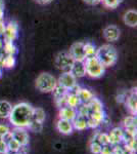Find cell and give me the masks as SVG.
Returning <instances> with one entry per match:
<instances>
[{"label":"cell","mask_w":137,"mask_h":154,"mask_svg":"<svg viewBox=\"0 0 137 154\" xmlns=\"http://www.w3.org/2000/svg\"><path fill=\"white\" fill-rule=\"evenodd\" d=\"M33 107L26 102L14 105L8 117L10 123L14 128H28L29 125L33 120Z\"/></svg>","instance_id":"cell-1"},{"label":"cell","mask_w":137,"mask_h":154,"mask_svg":"<svg viewBox=\"0 0 137 154\" xmlns=\"http://www.w3.org/2000/svg\"><path fill=\"white\" fill-rule=\"evenodd\" d=\"M95 57L106 68L114 66L118 61V53L111 44H103L97 48Z\"/></svg>","instance_id":"cell-2"},{"label":"cell","mask_w":137,"mask_h":154,"mask_svg":"<svg viewBox=\"0 0 137 154\" xmlns=\"http://www.w3.org/2000/svg\"><path fill=\"white\" fill-rule=\"evenodd\" d=\"M57 84L56 78L50 73H41L36 78L35 86L41 93H51Z\"/></svg>","instance_id":"cell-3"},{"label":"cell","mask_w":137,"mask_h":154,"mask_svg":"<svg viewBox=\"0 0 137 154\" xmlns=\"http://www.w3.org/2000/svg\"><path fill=\"white\" fill-rule=\"evenodd\" d=\"M84 64H85L86 75L90 76L92 78H99L106 72V67L97 60L96 57L85 59Z\"/></svg>","instance_id":"cell-4"},{"label":"cell","mask_w":137,"mask_h":154,"mask_svg":"<svg viewBox=\"0 0 137 154\" xmlns=\"http://www.w3.org/2000/svg\"><path fill=\"white\" fill-rule=\"evenodd\" d=\"M74 59L71 57L69 53H59L56 56L54 64H55L56 68L61 70L63 72H69L71 71V68L74 64Z\"/></svg>","instance_id":"cell-5"},{"label":"cell","mask_w":137,"mask_h":154,"mask_svg":"<svg viewBox=\"0 0 137 154\" xmlns=\"http://www.w3.org/2000/svg\"><path fill=\"white\" fill-rule=\"evenodd\" d=\"M19 36V25L16 22L10 21L5 25L4 34L2 36L3 41H14Z\"/></svg>","instance_id":"cell-6"},{"label":"cell","mask_w":137,"mask_h":154,"mask_svg":"<svg viewBox=\"0 0 137 154\" xmlns=\"http://www.w3.org/2000/svg\"><path fill=\"white\" fill-rule=\"evenodd\" d=\"M57 84L64 88L67 91H71L77 84V78L70 71L63 72V74L59 76L58 80H57Z\"/></svg>","instance_id":"cell-7"},{"label":"cell","mask_w":137,"mask_h":154,"mask_svg":"<svg viewBox=\"0 0 137 154\" xmlns=\"http://www.w3.org/2000/svg\"><path fill=\"white\" fill-rule=\"evenodd\" d=\"M69 54L74 59V61H85V54H84V43L83 42H75L72 44Z\"/></svg>","instance_id":"cell-8"},{"label":"cell","mask_w":137,"mask_h":154,"mask_svg":"<svg viewBox=\"0 0 137 154\" xmlns=\"http://www.w3.org/2000/svg\"><path fill=\"white\" fill-rule=\"evenodd\" d=\"M12 133V138L16 139V140L21 144L22 147H27L29 145L30 142V137L29 134L27 133L26 128H14Z\"/></svg>","instance_id":"cell-9"},{"label":"cell","mask_w":137,"mask_h":154,"mask_svg":"<svg viewBox=\"0 0 137 154\" xmlns=\"http://www.w3.org/2000/svg\"><path fill=\"white\" fill-rule=\"evenodd\" d=\"M103 36L109 42H115L120 38V29L115 25H109L103 30Z\"/></svg>","instance_id":"cell-10"},{"label":"cell","mask_w":137,"mask_h":154,"mask_svg":"<svg viewBox=\"0 0 137 154\" xmlns=\"http://www.w3.org/2000/svg\"><path fill=\"white\" fill-rule=\"evenodd\" d=\"M56 128L63 135H71L74 131L73 125H72V121L66 120V119L58 118L56 122Z\"/></svg>","instance_id":"cell-11"},{"label":"cell","mask_w":137,"mask_h":154,"mask_svg":"<svg viewBox=\"0 0 137 154\" xmlns=\"http://www.w3.org/2000/svg\"><path fill=\"white\" fill-rule=\"evenodd\" d=\"M126 106L128 107V110L130 111L132 115H136L137 112V99H136V88H133L130 95L127 96L125 101Z\"/></svg>","instance_id":"cell-12"},{"label":"cell","mask_w":137,"mask_h":154,"mask_svg":"<svg viewBox=\"0 0 137 154\" xmlns=\"http://www.w3.org/2000/svg\"><path fill=\"white\" fill-rule=\"evenodd\" d=\"M77 115V109L72 108L69 106H64L63 108H59L58 117L61 119H66V120L73 121V119Z\"/></svg>","instance_id":"cell-13"},{"label":"cell","mask_w":137,"mask_h":154,"mask_svg":"<svg viewBox=\"0 0 137 154\" xmlns=\"http://www.w3.org/2000/svg\"><path fill=\"white\" fill-rule=\"evenodd\" d=\"M70 72H71L76 78L84 77L86 75V69H85V64H84V62L75 61Z\"/></svg>","instance_id":"cell-14"},{"label":"cell","mask_w":137,"mask_h":154,"mask_svg":"<svg viewBox=\"0 0 137 154\" xmlns=\"http://www.w3.org/2000/svg\"><path fill=\"white\" fill-rule=\"evenodd\" d=\"M124 130L121 128H115L111 131V133L109 134V144L112 146L119 145L122 142V137H123Z\"/></svg>","instance_id":"cell-15"},{"label":"cell","mask_w":137,"mask_h":154,"mask_svg":"<svg viewBox=\"0 0 137 154\" xmlns=\"http://www.w3.org/2000/svg\"><path fill=\"white\" fill-rule=\"evenodd\" d=\"M123 21L127 26L136 27L137 25V11L135 9H129L125 12L123 17Z\"/></svg>","instance_id":"cell-16"},{"label":"cell","mask_w":137,"mask_h":154,"mask_svg":"<svg viewBox=\"0 0 137 154\" xmlns=\"http://www.w3.org/2000/svg\"><path fill=\"white\" fill-rule=\"evenodd\" d=\"M123 125L126 131L136 135V115H130L124 118Z\"/></svg>","instance_id":"cell-17"},{"label":"cell","mask_w":137,"mask_h":154,"mask_svg":"<svg viewBox=\"0 0 137 154\" xmlns=\"http://www.w3.org/2000/svg\"><path fill=\"white\" fill-rule=\"evenodd\" d=\"M72 125H73L74 130L77 131H85L88 128V125H87V117H84V116L79 115V114H77L76 117L73 119Z\"/></svg>","instance_id":"cell-18"},{"label":"cell","mask_w":137,"mask_h":154,"mask_svg":"<svg viewBox=\"0 0 137 154\" xmlns=\"http://www.w3.org/2000/svg\"><path fill=\"white\" fill-rule=\"evenodd\" d=\"M77 95H78L79 99H80L81 104L89 103V102L94 98V95L91 91H89V89H87V88H79Z\"/></svg>","instance_id":"cell-19"},{"label":"cell","mask_w":137,"mask_h":154,"mask_svg":"<svg viewBox=\"0 0 137 154\" xmlns=\"http://www.w3.org/2000/svg\"><path fill=\"white\" fill-rule=\"evenodd\" d=\"M66 103H67V106L72 107V108H75V109H77L81 105V101H80V99H79L78 95L74 93H70V91H68V94H67Z\"/></svg>","instance_id":"cell-20"},{"label":"cell","mask_w":137,"mask_h":154,"mask_svg":"<svg viewBox=\"0 0 137 154\" xmlns=\"http://www.w3.org/2000/svg\"><path fill=\"white\" fill-rule=\"evenodd\" d=\"M12 105L8 101H0V118L6 119L9 117V114L11 112Z\"/></svg>","instance_id":"cell-21"},{"label":"cell","mask_w":137,"mask_h":154,"mask_svg":"<svg viewBox=\"0 0 137 154\" xmlns=\"http://www.w3.org/2000/svg\"><path fill=\"white\" fill-rule=\"evenodd\" d=\"M68 91H67L66 88L61 86L59 84H56L55 88H53V91H52L51 93H52V95H53L54 101H58V100H61V99L64 98V97L67 96V94H68Z\"/></svg>","instance_id":"cell-22"},{"label":"cell","mask_w":137,"mask_h":154,"mask_svg":"<svg viewBox=\"0 0 137 154\" xmlns=\"http://www.w3.org/2000/svg\"><path fill=\"white\" fill-rule=\"evenodd\" d=\"M3 53L5 54H10V56H16L17 54V48L13 41H3Z\"/></svg>","instance_id":"cell-23"},{"label":"cell","mask_w":137,"mask_h":154,"mask_svg":"<svg viewBox=\"0 0 137 154\" xmlns=\"http://www.w3.org/2000/svg\"><path fill=\"white\" fill-rule=\"evenodd\" d=\"M16 56H10V54H5L3 60H2V68L10 69L16 66Z\"/></svg>","instance_id":"cell-24"},{"label":"cell","mask_w":137,"mask_h":154,"mask_svg":"<svg viewBox=\"0 0 137 154\" xmlns=\"http://www.w3.org/2000/svg\"><path fill=\"white\" fill-rule=\"evenodd\" d=\"M87 104H88L89 109H90V112H95V111L103 110V103H101V101L99 100V99L95 98V97Z\"/></svg>","instance_id":"cell-25"},{"label":"cell","mask_w":137,"mask_h":154,"mask_svg":"<svg viewBox=\"0 0 137 154\" xmlns=\"http://www.w3.org/2000/svg\"><path fill=\"white\" fill-rule=\"evenodd\" d=\"M46 114L45 111L42 108H34L33 109V120L43 123L45 121Z\"/></svg>","instance_id":"cell-26"},{"label":"cell","mask_w":137,"mask_h":154,"mask_svg":"<svg viewBox=\"0 0 137 154\" xmlns=\"http://www.w3.org/2000/svg\"><path fill=\"white\" fill-rule=\"evenodd\" d=\"M96 48L93 43L91 42H87L84 43V54H85V58H92V57H95L96 54Z\"/></svg>","instance_id":"cell-27"},{"label":"cell","mask_w":137,"mask_h":154,"mask_svg":"<svg viewBox=\"0 0 137 154\" xmlns=\"http://www.w3.org/2000/svg\"><path fill=\"white\" fill-rule=\"evenodd\" d=\"M88 117L92 118L94 121H96V122L100 125L101 123L104 121V117H106V115H104V111L101 110V111H95V112H90Z\"/></svg>","instance_id":"cell-28"},{"label":"cell","mask_w":137,"mask_h":154,"mask_svg":"<svg viewBox=\"0 0 137 154\" xmlns=\"http://www.w3.org/2000/svg\"><path fill=\"white\" fill-rule=\"evenodd\" d=\"M7 144V148H8V151L10 152H17V151H21V144H19L16 139L11 138L10 140H8L6 142Z\"/></svg>","instance_id":"cell-29"},{"label":"cell","mask_w":137,"mask_h":154,"mask_svg":"<svg viewBox=\"0 0 137 154\" xmlns=\"http://www.w3.org/2000/svg\"><path fill=\"white\" fill-rule=\"evenodd\" d=\"M123 1L124 0H101L103 5L106 6V8H109V9L117 8Z\"/></svg>","instance_id":"cell-30"},{"label":"cell","mask_w":137,"mask_h":154,"mask_svg":"<svg viewBox=\"0 0 137 154\" xmlns=\"http://www.w3.org/2000/svg\"><path fill=\"white\" fill-rule=\"evenodd\" d=\"M95 140L98 141L101 145H108L109 144V134L106 133H97L95 137H94Z\"/></svg>","instance_id":"cell-31"},{"label":"cell","mask_w":137,"mask_h":154,"mask_svg":"<svg viewBox=\"0 0 137 154\" xmlns=\"http://www.w3.org/2000/svg\"><path fill=\"white\" fill-rule=\"evenodd\" d=\"M89 147H90V151L92 154H100V150H101L103 145H101L97 140L93 139V140L90 142V146H89Z\"/></svg>","instance_id":"cell-32"},{"label":"cell","mask_w":137,"mask_h":154,"mask_svg":"<svg viewBox=\"0 0 137 154\" xmlns=\"http://www.w3.org/2000/svg\"><path fill=\"white\" fill-rule=\"evenodd\" d=\"M28 128L30 131H34V133H41L42 130H43V123L38 122V121L32 120L31 123L29 125Z\"/></svg>","instance_id":"cell-33"},{"label":"cell","mask_w":137,"mask_h":154,"mask_svg":"<svg viewBox=\"0 0 137 154\" xmlns=\"http://www.w3.org/2000/svg\"><path fill=\"white\" fill-rule=\"evenodd\" d=\"M77 109H78L77 110V114L84 116V117H88L89 114H90V109H89L88 104H81Z\"/></svg>","instance_id":"cell-34"},{"label":"cell","mask_w":137,"mask_h":154,"mask_svg":"<svg viewBox=\"0 0 137 154\" xmlns=\"http://www.w3.org/2000/svg\"><path fill=\"white\" fill-rule=\"evenodd\" d=\"M113 152V146L111 144H108V145H103L100 150V154H112Z\"/></svg>","instance_id":"cell-35"},{"label":"cell","mask_w":137,"mask_h":154,"mask_svg":"<svg viewBox=\"0 0 137 154\" xmlns=\"http://www.w3.org/2000/svg\"><path fill=\"white\" fill-rule=\"evenodd\" d=\"M7 152H8V148H7L6 142L0 139V154H6Z\"/></svg>","instance_id":"cell-36"},{"label":"cell","mask_w":137,"mask_h":154,"mask_svg":"<svg viewBox=\"0 0 137 154\" xmlns=\"http://www.w3.org/2000/svg\"><path fill=\"white\" fill-rule=\"evenodd\" d=\"M112 154H127V153L125 152L124 148L121 147L120 144H119V145L113 146V152H112Z\"/></svg>","instance_id":"cell-37"},{"label":"cell","mask_w":137,"mask_h":154,"mask_svg":"<svg viewBox=\"0 0 137 154\" xmlns=\"http://www.w3.org/2000/svg\"><path fill=\"white\" fill-rule=\"evenodd\" d=\"M9 131V128L5 125H0V139H2Z\"/></svg>","instance_id":"cell-38"},{"label":"cell","mask_w":137,"mask_h":154,"mask_svg":"<svg viewBox=\"0 0 137 154\" xmlns=\"http://www.w3.org/2000/svg\"><path fill=\"white\" fill-rule=\"evenodd\" d=\"M5 23H4V20H0V37L2 38V36H3L4 34V30H5Z\"/></svg>","instance_id":"cell-39"},{"label":"cell","mask_w":137,"mask_h":154,"mask_svg":"<svg viewBox=\"0 0 137 154\" xmlns=\"http://www.w3.org/2000/svg\"><path fill=\"white\" fill-rule=\"evenodd\" d=\"M126 98H127V96L125 94H120V95L117 96V101H118L119 103H125Z\"/></svg>","instance_id":"cell-40"},{"label":"cell","mask_w":137,"mask_h":154,"mask_svg":"<svg viewBox=\"0 0 137 154\" xmlns=\"http://www.w3.org/2000/svg\"><path fill=\"white\" fill-rule=\"evenodd\" d=\"M85 3L89 4V5H97L101 2V0H83Z\"/></svg>","instance_id":"cell-41"},{"label":"cell","mask_w":137,"mask_h":154,"mask_svg":"<svg viewBox=\"0 0 137 154\" xmlns=\"http://www.w3.org/2000/svg\"><path fill=\"white\" fill-rule=\"evenodd\" d=\"M4 17V2L3 0H0V20H2Z\"/></svg>","instance_id":"cell-42"},{"label":"cell","mask_w":137,"mask_h":154,"mask_svg":"<svg viewBox=\"0 0 137 154\" xmlns=\"http://www.w3.org/2000/svg\"><path fill=\"white\" fill-rule=\"evenodd\" d=\"M35 2H37L38 4H41V5H46V4H49L50 2H52V0H34Z\"/></svg>","instance_id":"cell-43"},{"label":"cell","mask_w":137,"mask_h":154,"mask_svg":"<svg viewBox=\"0 0 137 154\" xmlns=\"http://www.w3.org/2000/svg\"><path fill=\"white\" fill-rule=\"evenodd\" d=\"M6 154H24L22 151H17V152H10V151H8Z\"/></svg>","instance_id":"cell-44"},{"label":"cell","mask_w":137,"mask_h":154,"mask_svg":"<svg viewBox=\"0 0 137 154\" xmlns=\"http://www.w3.org/2000/svg\"><path fill=\"white\" fill-rule=\"evenodd\" d=\"M2 77V69H1V67H0V78Z\"/></svg>","instance_id":"cell-45"}]
</instances>
